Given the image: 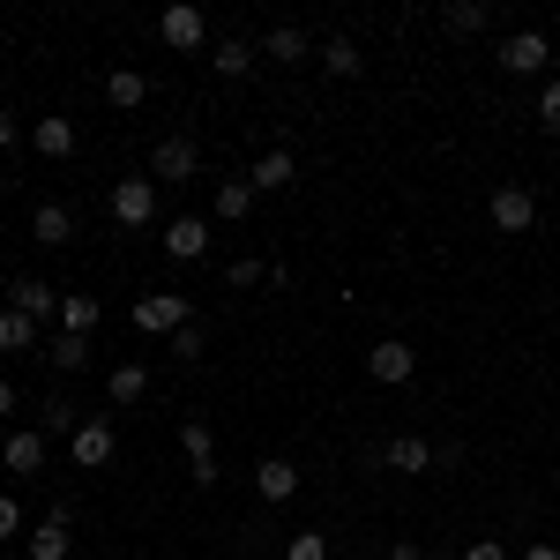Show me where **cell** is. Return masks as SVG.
Listing matches in <instances>:
<instances>
[{
    "instance_id": "18",
    "label": "cell",
    "mask_w": 560,
    "mask_h": 560,
    "mask_svg": "<svg viewBox=\"0 0 560 560\" xmlns=\"http://www.w3.org/2000/svg\"><path fill=\"white\" fill-rule=\"evenodd\" d=\"M210 68L224 75V83L255 75V45H247V38H217V45H210Z\"/></svg>"
},
{
    "instance_id": "21",
    "label": "cell",
    "mask_w": 560,
    "mask_h": 560,
    "mask_svg": "<svg viewBox=\"0 0 560 560\" xmlns=\"http://www.w3.org/2000/svg\"><path fill=\"white\" fill-rule=\"evenodd\" d=\"M105 396H113V404H135V396H150V366H142V359H120V366L105 374Z\"/></svg>"
},
{
    "instance_id": "32",
    "label": "cell",
    "mask_w": 560,
    "mask_h": 560,
    "mask_svg": "<svg viewBox=\"0 0 560 560\" xmlns=\"http://www.w3.org/2000/svg\"><path fill=\"white\" fill-rule=\"evenodd\" d=\"M173 351H179V359H202V322H187V329L173 337Z\"/></svg>"
},
{
    "instance_id": "14",
    "label": "cell",
    "mask_w": 560,
    "mask_h": 560,
    "mask_svg": "<svg viewBox=\"0 0 560 560\" xmlns=\"http://www.w3.org/2000/svg\"><path fill=\"white\" fill-rule=\"evenodd\" d=\"M31 240H38V247H68V240H75V210H68V202H38Z\"/></svg>"
},
{
    "instance_id": "40",
    "label": "cell",
    "mask_w": 560,
    "mask_h": 560,
    "mask_svg": "<svg viewBox=\"0 0 560 560\" xmlns=\"http://www.w3.org/2000/svg\"><path fill=\"white\" fill-rule=\"evenodd\" d=\"M441 560H448V553H441Z\"/></svg>"
},
{
    "instance_id": "31",
    "label": "cell",
    "mask_w": 560,
    "mask_h": 560,
    "mask_svg": "<svg viewBox=\"0 0 560 560\" xmlns=\"http://www.w3.org/2000/svg\"><path fill=\"white\" fill-rule=\"evenodd\" d=\"M538 120H546V128L560 135V83H546V90H538Z\"/></svg>"
},
{
    "instance_id": "8",
    "label": "cell",
    "mask_w": 560,
    "mask_h": 560,
    "mask_svg": "<svg viewBox=\"0 0 560 560\" xmlns=\"http://www.w3.org/2000/svg\"><path fill=\"white\" fill-rule=\"evenodd\" d=\"M210 247H217L210 217H173V224H165V255H173V261H202Z\"/></svg>"
},
{
    "instance_id": "24",
    "label": "cell",
    "mask_w": 560,
    "mask_h": 560,
    "mask_svg": "<svg viewBox=\"0 0 560 560\" xmlns=\"http://www.w3.org/2000/svg\"><path fill=\"white\" fill-rule=\"evenodd\" d=\"M97 322H105V306L90 300V292H75V300H60V329H68V337H90Z\"/></svg>"
},
{
    "instance_id": "2",
    "label": "cell",
    "mask_w": 560,
    "mask_h": 560,
    "mask_svg": "<svg viewBox=\"0 0 560 560\" xmlns=\"http://www.w3.org/2000/svg\"><path fill=\"white\" fill-rule=\"evenodd\" d=\"M486 217H493V232L523 240V232L538 224V195H530V187H516V179H501V187H493V202H486Z\"/></svg>"
},
{
    "instance_id": "35",
    "label": "cell",
    "mask_w": 560,
    "mask_h": 560,
    "mask_svg": "<svg viewBox=\"0 0 560 560\" xmlns=\"http://www.w3.org/2000/svg\"><path fill=\"white\" fill-rule=\"evenodd\" d=\"M8 142H23V120H15V113H0V150H8Z\"/></svg>"
},
{
    "instance_id": "30",
    "label": "cell",
    "mask_w": 560,
    "mask_h": 560,
    "mask_svg": "<svg viewBox=\"0 0 560 560\" xmlns=\"http://www.w3.org/2000/svg\"><path fill=\"white\" fill-rule=\"evenodd\" d=\"M284 560H329V538L322 530H292L284 538Z\"/></svg>"
},
{
    "instance_id": "33",
    "label": "cell",
    "mask_w": 560,
    "mask_h": 560,
    "mask_svg": "<svg viewBox=\"0 0 560 560\" xmlns=\"http://www.w3.org/2000/svg\"><path fill=\"white\" fill-rule=\"evenodd\" d=\"M464 560H509V546H501V538H471V546H464Z\"/></svg>"
},
{
    "instance_id": "13",
    "label": "cell",
    "mask_w": 560,
    "mask_h": 560,
    "mask_svg": "<svg viewBox=\"0 0 560 560\" xmlns=\"http://www.w3.org/2000/svg\"><path fill=\"white\" fill-rule=\"evenodd\" d=\"M255 486H261V501H292V493H300V464H292V456H261Z\"/></svg>"
},
{
    "instance_id": "39",
    "label": "cell",
    "mask_w": 560,
    "mask_h": 560,
    "mask_svg": "<svg viewBox=\"0 0 560 560\" xmlns=\"http://www.w3.org/2000/svg\"><path fill=\"white\" fill-rule=\"evenodd\" d=\"M0 187H8V179H0Z\"/></svg>"
},
{
    "instance_id": "9",
    "label": "cell",
    "mask_w": 560,
    "mask_h": 560,
    "mask_svg": "<svg viewBox=\"0 0 560 560\" xmlns=\"http://www.w3.org/2000/svg\"><path fill=\"white\" fill-rule=\"evenodd\" d=\"M195 173H202V150L187 135H165L158 158H150V179H195Z\"/></svg>"
},
{
    "instance_id": "11",
    "label": "cell",
    "mask_w": 560,
    "mask_h": 560,
    "mask_svg": "<svg viewBox=\"0 0 560 560\" xmlns=\"http://www.w3.org/2000/svg\"><path fill=\"white\" fill-rule=\"evenodd\" d=\"M0 464H8L15 478H38L45 471V433L38 427H15V433H8V448H0Z\"/></svg>"
},
{
    "instance_id": "19",
    "label": "cell",
    "mask_w": 560,
    "mask_h": 560,
    "mask_svg": "<svg viewBox=\"0 0 560 560\" xmlns=\"http://www.w3.org/2000/svg\"><path fill=\"white\" fill-rule=\"evenodd\" d=\"M31 150H38V158H75V120H60V113L38 120V128H31Z\"/></svg>"
},
{
    "instance_id": "25",
    "label": "cell",
    "mask_w": 560,
    "mask_h": 560,
    "mask_svg": "<svg viewBox=\"0 0 560 560\" xmlns=\"http://www.w3.org/2000/svg\"><path fill=\"white\" fill-rule=\"evenodd\" d=\"M247 210H255V179H224L217 187V224H240Z\"/></svg>"
},
{
    "instance_id": "6",
    "label": "cell",
    "mask_w": 560,
    "mask_h": 560,
    "mask_svg": "<svg viewBox=\"0 0 560 560\" xmlns=\"http://www.w3.org/2000/svg\"><path fill=\"white\" fill-rule=\"evenodd\" d=\"M366 374H374L382 388H404L411 374H419V351L404 345V337H382V345L366 351Z\"/></svg>"
},
{
    "instance_id": "3",
    "label": "cell",
    "mask_w": 560,
    "mask_h": 560,
    "mask_svg": "<svg viewBox=\"0 0 560 560\" xmlns=\"http://www.w3.org/2000/svg\"><path fill=\"white\" fill-rule=\"evenodd\" d=\"M113 448H120L113 419H83V427L68 433V456H75V471H105V464H113Z\"/></svg>"
},
{
    "instance_id": "23",
    "label": "cell",
    "mask_w": 560,
    "mask_h": 560,
    "mask_svg": "<svg viewBox=\"0 0 560 560\" xmlns=\"http://www.w3.org/2000/svg\"><path fill=\"white\" fill-rule=\"evenodd\" d=\"M314 52V38H306L300 23H277L269 38H261V60H306Z\"/></svg>"
},
{
    "instance_id": "12",
    "label": "cell",
    "mask_w": 560,
    "mask_h": 560,
    "mask_svg": "<svg viewBox=\"0 0 560 560\" xmlns=\"http://www.w3.org/2000/svg\"><path fill=\"white\" fill-rule=\"evenodd\" d=\"M546 60H553V45L538 38V31H516V38H501V68H509V75H538Z\"/></svg>"
},
{
    "instance_id": "10",
    "label": "cell",
    "mask_w": 560,
    "mask_h": 560,
    "mask_svg": "<svg viewBox=\"0 0 560 560\" xmlns=\"http://www.w3.org/2000/svg\"><path fill=\"white\" fill-rule=\"evenodd\" d=\"M179 448H187V464H195V486L210 493V486H217V441H210V427H202V419H179Z\"/></svg>"
},
{
    "instance_id": "28",
    "label": "cell",
    "mask_w": 560,
    "mask_h": 560,
    "mask_svg": "<svg viewBox=\"0 0 560 560\" xmlns=\"http://www.w3.org/2000/svg\"><path fill=\"white\" fill-rule=\"evenodd\" d=\"M83 427V411L68 404V396H45V411H38V433H75Z\"/></svg>"
},
{
    "instance_id": "16",
    "label": "cell",
    "mask_w": 560,
    "mask_h": 560,
    "mask_svg": "<svg viewBox=\"0 0 560 560\" xmlns=\"http://www.w3.org/2000/svg\"><path fill=\"white\" fill-rule=\"evenodd\" d=\"M292 173H300V158H292V150H261L255 158V195H277V187H292Z\"/></svg>"
},
{
    "instance_id": "26",
    "label": "cell",
    "mask_w": 560,
    "mask_h": 560,
    "mask_svg": "<svg viewBox=\"0 0 560 560\" xmlns=\"http://www.w3.org/2000/svg\"><path fill=\"white\" fill-rule=\"evenodd\" d=\"M322 68H329L337 83H351V75H359L366 60H359V45H351V38H322Z\"/></svg>"
},
{
    "instance_id": "5",
    "label": "cell",
    "mask_w": 560,
    "mask_h": 560,
    "mask_svg": "<svg viewBox=\"0 0 560 560\" xmlns=\"http://www.w3.org/2000/svg\"><path fill=\"white\" fill-rule=\"evenodd\" d=\"M374 464H382V471L419 478V471H433V441H427V433H388L382 448H374Z\"/></svg>"
},
{
    "instance_id": "27",
    "label": "cell",
    "mask_w": 560,
    "mask_h": 560,
    "mask_svg": "<svg viewBox=\"0 0 560 560\" xmlns=\"http://www.w3.org/2000/svg\"><path fill=\"white\" fill-rule=\"evenodd\" d=\"M441 31H448V38H471V31H486V8H478V0H456V8H441Z\"/></svg>"
},
{
    "instance_id": "29",
    "label": "cell",
    "mask_w": 560,
    "mask_h": 560,
    "mask_svg": "<svg viewBox=\"0 0 560 560\" xmlns=\"http://www.w3.org/2000/svg\"><path fill=\"white\" fill-rule=\"evenodd\" d=\"M52 366H60V374H75V366H90V337H68V329H60V337H52Z\"/></svg>"
},
{
    "instance_id": "15",
    "label": "cell",
    "mask_w": 560,
    "mask_h": 560,
    "mask_svg": "<svg viewBox=\"0 0 560 560\" xmlns=\"http://www.w3.org/2000/svg\"><path fill=\"white\" fill-rule=\"evenodd\" d=\"M23 546H31V560H68V546H75V538H68V509H52Z\"/></svg>"
},
{
    "instance_id": "20",
    "label": "cell",
    "mask_w": 560,
    "mask_h": 560,
    "mask_svg": "<svg viewBox=\"0 0 560 560\" xmlns=\"http://www.w3.org/2000/svg\"><path fill=\"white\" fill-rule=\"evenodd\" d=\"M142 97H150V75H142V68H113V75H105V105H120V113H135Z\"/></svg>"
},
{
    "instance_id": "38",
    "label": "cell",
    "mask_w": 560,
    "mask_h": 560,
    "mask_svg": "<svg viewBox=\"0 0 560 560\" xmlns=\"http://www.w3.org/2000/svg\"><path fill=\"white\" fill-rule=\"evenodd\" d=\"M8 411H15V382L0 374V419H8Z\"/></svg>"
},
{
    "instance_id": "22",
    "label": "cell",
    "mask_w": 560,
    "mask_h": 560,
    "mask_svg": "<svg viewBox=\"0 0 560 560\" xmlns=\"http://www.w3.org/2000/svg\"><path fill=\"white\" fill-rule=\"evenodd\" d=\"M15 351H38V322L15 314V306H0V359H15Z\"/></svg>"
},
{
    "instance_id": "36",
    "label": "cell",
    "mask_w": 560,
    "mask_h": 560,
    "mask_svg": "<svg viewBox=\"0 0 560 560\" xmlns=\"http://www.w3.org/2000/svg\"><path fill=\"white\" fill-rule=\"evenodd\" d=\"M388 560H427V546H411V538H396V546H388Z\"/></svg>"
},
{
    "instance_id": "1",
    "label": "cell",
    "mask_w": 560,
    "mask_h": 560,
    "mask_svg": "<svg viewBox=\"0 0 560 560\" xmlns=\"http://www.w3.org/2000/svg\"><path fill=\"white\" fill-rule=\"evenodd\" d=\"M187 322H195V300L187 292H142L135 300V329L142 337H179Z\"/></svg>"
},
{
    "instance_id": "37",
    "label": "cell",
    "mask_w": 560,
    "mask_h": 560,
    "mask_svg": "<svg viewBox=\"0 0 560 560\" xmlns=\"http://www.w3.org/2000/svg\"><path fill=\"white\" fill-rule=\"evenodd\" d=\"M523 560H560V546H553V538H538V546H523Z\"/></svg>"
},
{
    "instance_id": "4",
    "label": "cell",
    "mask_w": 560,
    "mask_h": 560,
    "mask_svg": "<svg viewBox=\"0 0 560 560\" xmlns=\"http://www.w3.org/2000/svg\"><path fill=\"white\" fill-rule=\"evenodd\" d=\"M113 224H128V232H142V224H158V179H120L113 187Z\"/></svg>"
},
{
    "instance_id": "17",
    "label": "cell",
    "mask_w": 560,
    "mask_h": 560,
    "mask_svg": "<svg viewBox=\"0 0 560 560\" xmlns=\"http://www.w3.org/2000/svg\"><path fill=\"white\" fill-rule=\"evenodd\" d=\"M8 306H15V314H31V322H45V314H60V292H52L45 277H23V284L8 292Z\"/></svg>"
},
{
    "instance_id": "7",
    "label": "cell",
    "mask_w": 560,
    "mask_h": 560,
    "mask_svg": "<svg viewBox=\"0 0 560 560\" xmlns=\"http://www.w3.org/2000/svg\"><path fill=\"white\" fill-rule=\"evenodd\" d=\"M158 38L173 45V52H202L210 23H202V8H187V0H179V8H165V15H158Z\"/></svg>"
},
{
    "instance_id": "34",
    "label": "cell",
    "mask_w": 560,
    "mask_h": 560,
    "mask_svg": "<svg viewBox=\"0 0 560 560\" xmlns=\"http://www.w3.org/2000/svg\"><path fill=\"white\" fill-rule=\"evenodd\" d=\"M15 530H23V509H15V501L0 493V538H15Z\"/></svg>"
}]
</instances>
